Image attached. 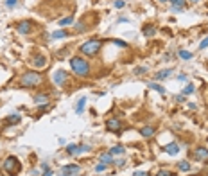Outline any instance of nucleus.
<instances>
[{"instance_id":"obj_1","label":"nucleus","mask_w":208,"mask_h":176,"mask_svg":"<svg viewBox=\"0 0 208 176\" xmlns=\"http://www.w3.org/2000/svg\"><path fill=\"white\" fill-rule=\"evenodd\" d=\"M70 67H72V70L76 72L79 78H86V76L90 74V63H88L86 59L79 58V56L70 58Z\"/></svg>"},{"instance_id":"obj_2","label":"nucleus","mask_w":208,"mask_h":176,"mask_svg":"<svg viewBox=\"0 0 208 176\" xmlns=\"http://www.w3.org/2000/svg\"><path fill=\"white\" fill-rule=\"evenodd\" d=\"M41 83V76L36 72H25L22 78H20V86L22 88H32Z\"/></svg>"},{"instance_id":"obj_3","label":"nucleus","mask_w":208,"mask_h":176,"mask_svg":"<svg viewBox=\"0 0 208 176\" xmlns=\"http://www.w3.org/2000/svg\"><path fill=\"white\" fill-rule=\"evenodd\" d=\"M101 47H102V43L99 40H90V41H84L81 45V52L86 54V56H95L101 50Z\"/></svg>"},{"instance_id":"obj_4","label":"nucleus","mask_w":208,"mask_h":176,"mask_svg":"<svg viewBox=\"0 0 208 176\" xmlns=\"http://www.w3.org/2000/svg\"><path fill=\"white\" fill-rule=\"evenodd\" d=\"M4 171H5V173H16V171H20L18 160L15 157L5 158V162H4Z\"/></svg>"},{"instance_id":"obj_5","label":"nucleus","mask_w":208,"mask_h":176,"mask_svg":"<svg viewBox=\"0 0 208 176\" xmlns=\"http://www.w3.org/2000/svg\"><path fill=\"white\" fill-rule=\"evenodd\" d=\"M106 129L111 131V133H120V129H122V122H120L117 117L108 119V120H106Z\"/></svg>"},{"instance_id":"obj_6","label":"nucleus","mask_w":208,"mask_h":176,"mask_svg":"<svg viewBox=\"0 0 208 176\" xmlns=\"http://www.w3.org/2000/svg\"><path fill=\"white\" fill-rule=\"evenodd\" d=\"M86 151H90V146H84V144H81V146H76V144L66 146V153L72 155V157H76L79 153H86Z\"/></svg>"},{"instance_id":"obj_7","label":"nucleus","mask_w":208,"mask_h":176,"mask_svg":"<svg viewBox=\"0 0 208 176\" xmlns=\"http://www.w3.org/2000/svg\"><path fill=\"white\" fill-rule=\"evenodd\" d=\"M16 29H18L20 34H29V33H32L34 25H32V22H29V20H23V22H20L18 25H16Z\"/></svg>"},{"instance_id":"obj_8","label":"nucleus","mask_w":208,"mask_h":176,"mask_svg":"<svg viewBox=\"0 0 208 176\" xmlns=\"http://www.w3.org/2000/svg\"><path fill=\"white\" fill-rule=\"evenodd\" d=\"M66 72L65 70H56L54 74H52V79H54V83H56L57 86H63L65 83H66Z\"/></svg>"},{"instance_id":"obj_9","label":"nucleus","mask_w":208,"mask_h":176,"mask_svg":"<svg viewBox=\"0 0 208 176\" xmlns=\"http://www.w3.org/2000/svg\"><path fill=\"white\" fill-rule=\"evenodd\" d=\"M61 173H66V174H79L81 173V167L77 164H68V165H63L61 167Z\"/></svg>"},{"instance_id":"obj_10","label":"nucleus","mask_w":208,"mask_h":176,"mask_svg":"<svg viewBox=\"0 0 208 176\" xmlns=\"http://www.w3.org/2000/svg\"><path fill=\"white\" fill-rule=\"evenodd\" d=\"M194 158L196 160H205V158H208V149L205 147V146H199V147H196V151H194Z\"/></svg>"},{"instance_id":"obj_11","label":"nucleus","mask_w":208,"mask_h":176,"mask_svg":"<svg viewBox=\"0 0 208 176\" xmlns=\"http://www.w3.org/2000/svg\"><path fill=\"white\" fill-rule=\"evenodd\" d=\"M163 149H165V153H169V155H178V153H179V146L174 144V142H172V144H167Z\"/></svg>"},{"instance_id":"obj_12","label":"nucleus","mask_w":208,"mask_h":176,"mask_svg":"<svg viewBox=\"0 0 208 176\" xmlns=\"http://www.w3.org/2000/svg\"><path fill=\"white\" fill-rule=\"evenodd\" d=\"M34 67H38V68H43L45 65H47V58L45 56H41V54H38V56H34Z\"/></svg>"},{"instance_id":"obj_13","label":"nucleus","mask_w":208,"mask_h":176,"mask_svg":"<svg viewBox=\"0 0 208 176\" xmlns=\"http://www.w3.org/2000/svg\"><path fill=\"white\" fill-rule=\"evenodd\" d=\"M170 74H172V68H165V70H160V72L154 76V79H156V81H162V79H167Z\"/></svg>"},{"instance_id":"obj_14","label":"nucleus","mask_w":208,"mask_h":176,"mask_svg":"<svg viewBox=\"0 0 208 176\" xmlns=\"http://www.w3.org/2000/svg\"><path fill=\"white\" fill-rule=\"evenodd\" d=\"M170 2H172V11H176V13L183 11V7H185V0H170Z\"/></svg>"},{"instance_id":"obj_15","label":"nucleus","mask_w":208,"mask_h":176,"mask_svg":"<svg viewBox=\"0 0 208 176\" xmlns=\"http://www.w3.org/2000/svg\"><path fill=\"white\" fill-rule=\"evenodd\" d=\"M36 104H49V95H45V94H41V95H34V99H32Z\"/></svg>"},{"instance_id":"obj_16","label":"nucleus","mask_w":208,"mask_h":176,"mask_svg":"<svg viewBox=\"0 0 208 176\" xmlns=\"http://www.w3.org/2000/svg\"><path fill=\"white\" fill-rule=\"evenodd\" d=\"M84 106H86V97H81L79 101H77V106H76V113H77V115H81V113H83Z\"/></svg>"},{"instance_id":"obj_17","label":"nucleus","mask_w":208,"mask_h":176,"mask_svg":"<svg viewBox=\"0 0 208 176\" xmlns=\"http://www.w3.org/2000/svg\"><path fill=\"white\" fill-rule=\"evenodd\" d=\"M147 88H152V90H156V92H160L162 95L165 94V88H163L162 85H158V83H147Z\"/></svg>"},{"instance_id":"obj_18","label":"nucleus","mask_w":208,"mask_h":176,"mask_svg":"<svg viewBox=\"0 0 208 176\" xmlns=\"http://www.w3.org/2000/svg\"><path fill=\"white\" fill-rule=\"evenodd\" d=\"M144 34L149 36V38L154 36V34H156V27H154V25H145V27H144Z\"/></svg>"},{"instance_id":"obj_19","label":"nucleus","mask_w":208,"mask_h":176,"mask_svg":"<svg viewBox=\"0 0 208 176\" xmlns=\"http://www.w3.org/2000/svg\"><path fill=\"white\" fill-rule=\"evenodd\" d=\"M140 133H142L145 138H151L152 135H154V129H152L151 126H145V128H142V131H140Z\"/></svg>"},{"instance_id":"obj_20","label":"nucleus","mask_w":208,"mask_h":176,"mask_svg":"<svg viewBox=\"0 0 208 176\" xmlns=\"http://www.w3.org/2000/svg\"><path fill=\"white\" fill-rule=\"evenodd\" d=\"M124 151H126V147H124V146H115V147H111L110 155H124Z\"/></svg>"},{"instance_id":"obj_21","label":"nucleus","mask_w":208,"mask_h":176,"mask_svg":"<svg viewBox=\"0 0 208 176\" xmlns=\"http://www.w3.org/2000/svg\"><path fill=\"white\" fill-rule=\"evenodd\" d=\"M178 169H179V171H189L190 169V162L189 160H181V162L178 164Z\"/></svg>"},{"instance_id":"obj_22","label":"nucleus","mask_w":208,"mask_h":176,"mask_svg":"<svg viewBox=\"0 0 208 176\" xmlns=\"http://www.w3.org/2000/svg\"><path fill=\"white\" fill-rule=\"evenodd\" d=\"M196 92V88H194V85H187L185 88H183V95H192Z\"/></svg>"},{"instance_id":"obj_23","label":"nucleus","mask_w":208,"mask_h":176,"mask_svg":"<svg viewBox=\"0 0 208 176\" xmlns=\"http://www.w3.org/2000/svg\"><path fill=\"white\" fill-rule=\"evenodd\" d=\"M110 162H111V155H110V153H104V155H101V164H106V165H108Z\"/></svg>"},{"instance_id":"obj_24","label":"nucleus","mask_w":208,"mask_h":176,"mask_svg":"<svg viewBox=\"0 0 208 176\" xmlns=\"http://www.w3.org/2000/svg\"><path fill=\"white\" fill-rule=\"evenodd\" d=\"M20 122V115H9L7 117V124H18Z\"/></svg>"},{"instance_id":"obj_25","label":"nucleus","mask_w":208,"mask_h":176,"mask_svg":"<svg viewBox=\"0 0 208 176\" xmlns=\"http://www.w3.org/2000/svg\"><path fill=\"white\" fill-rule=\"evenodd\" d=\"M72 22H74V18H72V16H66V18L59 20V25H61V27H65V25H70Z\"/></svg>"},{"instance_id":"obj_26","label":"nucleus","mask_w":208,"mask_h":176,"mask_svg":"<svg viewBox=\"0 0 208 176\" xmlns=\"http://www.w3.org/2000/svg\"><path fill=\"white\" fill-rule=\"evenodd\" d=\"M179 58L181 59H192V52H189V50H179Z\"/></svg>"},{"instance_id":"obj_27","label":"nucleus","mask_w":208,"mask_h":176,"mask_svg":"<svg viewBox=\"0 0 208 176\" xmlns=\"http://www.w3.org/2000/svg\"><path fill=\"white\" fill-rule=\"evenodd\" d=\"M147 72V67H136L135 70H133V74H136V76H140V74H145Z\"/></svg>"},{"instance_id":"obj_28","label":"nucleus","mask_w":208,"mask_h":176,"mask_svg":"<svg viewBox=\"0 0 208 176\" xmlns=\"http://www.w3.org/2000/svg\"><path fill=\"white\" fill-rule=\"evenodd\" d=\"M66 36V31H56V33H52V38L57 40V38H65Z\"/></svg>"},{"instance_id":"obj_29","label":"nucleus","mask_w":208,"mask_h":176,"mask_svg":"<svg viewBox=\"0 0 208 176\" xmlns=\"http://www.w3.org/2000/svg\"><path fill=\"white\" fill-rule=\"evenodd\" d=\"M156 176H174V173H170V171H165V169H162V171H158V174Z\"/></svg>"},{"instance_id":"obj_30","label":"nucleus","mask_w":208,"mask_h":176,"mask_svg":"<svg viewBox=\"0 0 208 176\" xmlns=\"http://www.w3.org/2000/svg\"><path fill=\"white\" fill-rule=\"evenodd\" d=\"M95 171H97V173H102V171H106V164H99V165L95 167Z\"/></svg>"},{"instance_id":"obj_31","label":"nucleus","mask_w":208,"mask_h":176,"mask_svg":"<svg viewBox=\"0 0 208 176\" xmlns=\"http://www.w3.org/2000/svg\"><path fill=\"white\" fill-rule=\"evenodd\" d=\"M115 45H118V47H128V43L126 41H122V40H113Z\"/></svg>"},{"instance_id":"obj_32","label":"nucleus","mask_w":208,"mask_h":176,"mask_svg":"<svg viewBox=\"0 0 208 176\" xmlns=\"http://www.w3.org/2000/svg\"><path fill=\"white\" fill-rule=\"evenodd\" d=\"M16 2H18V0H5V5H7V7H15Z\"/></svg>"},{"instance_id":"obj_33","label":"nucleus","mask_w":208,"mask_h":176,"mask_svg":"<svg viewBox=\"0 0 208 176\" xmlns=\"http://www.w3.org/2000/svg\"><path fill=\"white\" fill-rule=\"evenodd\" d=\"M208 47V36L205 40H203V41H201V43H199V49H206Z\"/></svg>"},{"instance_id":"obj_34","label":"nucleus","mask_w":208,"mask_h":176,"mask_svg":"<svg viewBox=\"0 0 208 176\" xmlns=\"http://www.w3.org/2000/svg\"><path fill=\"white\" fill-rule=\"evenodd\" d=\"M115 7H117V9L124 7V0H115Z\"/></svg>"},{"instance_id":"obj_35","label":"nucleus","mask_w":208,"mask_h":176,"mask_svg":"<svg viewBox=\"0 0 208 176\" xmlns=\"http://www.w3.org/2000/svg\"><path fill=\"white\" fill-rule=\"evenodd\" d=\"M41 176H52V169H50V167L43 169V174H41Z\"/></svg>"},{"instance_id":"obj_36","label":"nucleus","mask_w":208,"mask_h":176,"mask_svg":"<svg viewBox=\"0 0 208 176\" xmlns=\"http://www.w3.org/2000/svg\"><path fill=\"white\" fill-rule=\"evenodd\" d=\"M76 29L79 33H83V31H84V25H83V23H76Z\"/></svg>"},{"instance_id":"obj_37","label":"nucleus","mask_w":208,"mask_h":176,"mask_svg":"<svg viewBox=\"0 0 208 176\" xmlns=\"http://www.w3.org/2000/svg\"><path fill=\"white\" fill-rule=\"evenodd\" d=\"M133 176H149V174L144 173V171H136V173H133Z\"/></svg>"},{"instance_id":"obj_38","label":"nucleus","mask_w":208,"mask_h":176,"mask_svg":"<svg viewBox=\"0 0 208 176\" xmlns=\"http://www.w3.org/2000/svg\"><path fill=\"white\" fill-rule=\"evenodd\" d=\"M176 101H178V102H183V101H185V95H183V94H181V95H178Z\"/></svg>"},{"instance_id":"obj_39","label":"nucleus","mask_w":208,"mask_h":176,"mask_svg":"<svg viewBox=\"0 0 208 176\" xmlns=\"http://www.w3.org/2000/svg\"><path fill=\"white\" fill-rule=\"evenodd\" d=\"M57 176H79V174H66V173H61V171H59V174Z\"/></svg>"},{"instance_id":"obj_40","label":"nucleus","mask_w":208,"mask_h":176,"mask_svg":"<svg viewBox=\"0 0 208 176\" xmlns=\"http://www.w3.org/2000/svg\"><path fill=\"white\" fill-rule=\"evenodd\" d=\"M178 79H179V81H187V76H185V74H181Z\"/></svg>"},{"instance_id":"obj_41","label":"nucleus","mask_w":208,"mask_h":176,"mask_svg":"<svg viewBox=\"0 0 208 176\" xmlns=\"http://www.w3.org/2000/svg\"><path fill=\"white\" fill-rule=\"evenodd\" d=\"M31 174H32V176H39V173L36 171V169H32V173H31Z\"/></svg>"},{"instance_id":"obj_42","label":"nucleus","mask_w":208,"mask_h":176,"mask_svg":"<svg viewBox=\"0 0 208 176\" xmlns=\"http://www.w3.org/2000/svg\"><path fill=\"white\" fill-rule=\"evenodd\" d=\"M190 2H194V4H196V2H201V0H190Z\"/></svg>"},{"instance_id":"obj_43","label":"nucleus","mask_w":208,"mask_h":176,"mask_svg":"<svg viewBox=\"0 0 208 176\" xmlns=\"http://www.w3.org/2000/svg\"><path fill=\"white\" fill-rule=\"evenodd\" d=\"M162 2H167V0H162Z\"/></svg>"}]
</instances>
